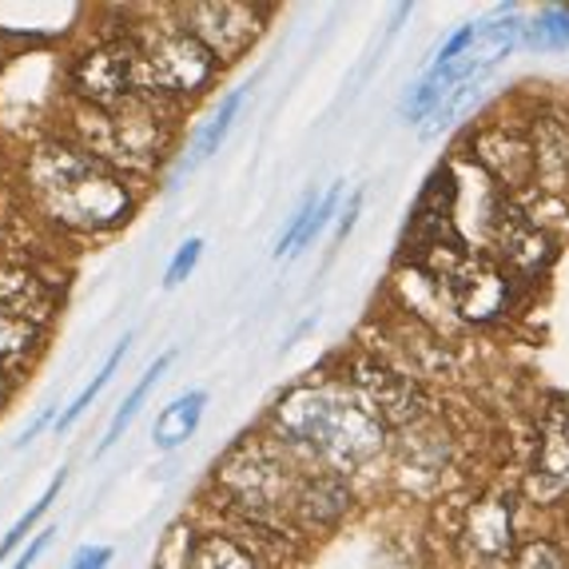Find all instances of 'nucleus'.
<instances>
[{
  "mask_svg": "<svg viewBox=\"0 0 569 569\" xmlns=\"http://www.w3.org/2000/svg\"><path fill=\"white\" fill-rule=\"evenodd\" d=\"M29 183L40 208L77 231L116 228L132 211L120 176L100 156L72 143H44L29 163Z\"/></svg>",
  "mask_w": 569,
  "mask_h": 569,
  "instance_id": "obj_1",
  "label": "nucleus"
},
{
  "mask_svg": "<svg viewBox=\"0 0 569 569\" xmlns=\"http://www.w3.org/2000/svg\"><path fill=\"white\" fill-rule=\"evenodd\" d=\"M276 430L283 442L327 462L351 466L379 455L387 427L347 387H299L276 407Z\"/></svg>",
  "mask_w": 569,
  "mask_h": 569,
  "instance_id": "obj_2",
  "label": "nucleus"
},
{
  "mask_svg": "<svg viewBox=\"0 0 569 569\" xmlns=\"http://www.w3.org/2000/svg\"><path fill=\"white\" fill-rule=\"evenodd\" d=\"M422 263L442 283V291L450 295V303L458 307L462 319L486 323L493 315H502L506 303H510V279H506L502 267L478 256V251H466L462 243L438 247Z\"/></svg>",
  "mask_w": 569,
  "mask_h": 569,
  "instance_id": "obj_3",
  "label": "nucleus"
},
{
  "mask_svg": "<svg viewBox=\"0 0 569 569\" xmlns=\"http://www.w3.org/2000/svg\"><path fill=\"white\" fill-rule=\"evenodd\" d=\"M88 140H92V156H100L104 163L112 160L136 171H148L152 163H160L168 132H163L156 96H140L132 104L108 108V112L96 108L92 123H88Z\"/></svg>",
  "mask_w": 569,
  "mask_h": 569,
  "instance_id": "obj_4",
  "label": "nucleus"
},
{
  "mask_svg": "<svg viewBox=\"0 0 569 569\" xmlns=\"http://www.w3.org/2000/svg\"><path fill=\"white\" fill-rule=\"evenodd\" d=\"M140 60L143 84L152 96L200 92L216 72V57L188 29H168L152 40H140Z\"/></svg>",
  "mask_w": 569,
  "mask_h": 569,
  "instance_id": "obj_5",
  "label": "nucleus"
},
{
  "mask_svg": "<svg viewBox=\"0 0 569 569\" xmlns=\"http://www.w3.org/2000/svg\"><path fill=\"white\" fill-rule=\"evenodd\" d=\"M77 88L84 100H92V108L108 112V108H123L140 100V96H152L143 84V60L140 44L136 40H116L88 52L77 64Z\"/></svg>",
  "mask_w": 569,
  "mask_h": 569,
  "instance_id": "obj_6",
  "label": "nucleus"
},
{
  "mask_svg": "<svg viewBox=\"0 0 569 569\" xmlns=\"http://www.w3.org/2000/svg\"><path fill=\"white\" fill-rule=\"evenodd\" d=\"M458 550L466 566L475 569H506L513 566V506L506 493H486L466 510Z\"/></svg>",
  "mask_w": 569,
  "mask_h": 569,
  "instance_id": "obj_7",
  "label": "nucleus"
},
{
  "mask_svg": "<svg viewBox=\"0 0 569 569\" xmlns=\"http://www.w3.org/2000/svg\"><path fill=\"white\" fill-rule=\"evenodd\" d=\"M180 17V29H188L216 60L239 57L259 37V12L251 4H231V0H208L203 4L200 0V4H183Z\"/></svg>",
  "mask_w": 569,
  "mask_h": 569,
  "instance_id": "obj_8",
  "label": "nucleus"
},
{
  "mask_svg": "<svg viewBox=\"0 0 569 569\" xmlns=\"http://www.w3.org/2000/svg\"><path fill=\"white\" fill-rule=\"evenodd\" d=\"M355 390L362 395L375 415H379L382 427H415L418 418L427 415V395L410 375L382 367L375 359H362L355 367Z\"/></svg>",
  "mask_w": 569,
  "mask_h": 569,
  "instance_id": "obj_9",
  "label": "nucleus"
},
{
  "mask_svg": "<svg viewBox=\"0 0 569 569\" xmlns=\"http://www.w3.org/2000/svg\"><path fill=\"white\" fill-rule=\"evenodd\" d=\"M223 482L236 493L239 502L251 506L256 513H263L267 506H283L295 502V493H287V475L276 458L267 455L263 447H247L223 466Z\"/></svg>",
  "mask_w": 569,
  "mask_h": 569,
  "instance_id": "obj_10",
  "label": "nucleus"
},
{
  "mask_svg": "<svg viewBox=\"0 0 569 569\" xmlns=\"http://www.w3.org/2000/svg\"><path fill=\"white\" fill-rule=\"evenodd\" d=\"M569 490V402L558 399L538 430V455H533V475H530V493L550 502L558 493Z\"/></svg>",
  "mask_w": 569,
  "mask_h": 569,
  "instance_id": "obj_11",
  "label": "nucleus"
},
{
  "mask_svg": "<svg viewBox=\"0 0 569 569\" xmlns=\"http://www.w3.org/2000/svg\"><path fill=\"white\" fill-rule=\"evenodd\" d=\"M478 156H482L486 168L506 183V188H518V183H530L538 176V148L530 140H522L518 132H486L478 140Z\"/></svg>",
  "mask_w": 569,
  "mask_h": 569,
  "instance_id": "obj_12",
  "label": "nucleus"
},
{
  "mask_svg": "<svg viewBox=\"0 0 569 569\" xmlns=\"http://www.w3.org/2000/svg\"><path fill=\"white\" fill-rule=\"evenodd\" d=\"M493 239H498V251L522 271H533L550 256V243L538 231V223H530L526 211H518L513 203H498V211H493Z\"/></svg>",
  "mask_w": 569,
  "mask_h": 569,
  "instance_id": "obj_13",
  "label": "nucleus"
},
{
  "mask_svg": "<svg viewBox=\"0 0 569 569\" xmlns=\"http://www.w3.org/2000/svg\"><path fill=\"white\" fill-rule=\"evenodd\" d=\"M203 407H208V390H191V395L176 399L171 407H163V415L156 418V430H152L156 447L176 450L180 442H188L196 435V427H200Z\"/></svg>",
  "mask_w": 569,
  "mask_h": 569,
  "instance_id": "obj_14",
  "label": "nucleus"
},
{
  "mask_svg": "<svg viewBox=\"0 0 569 569\" xmlns=\"http://www.w3.org/2000/svg\"><path fill=\"white\" fill-rule=\"evenodd\" d=\"M335 203H339V188H331L323 196V200H315V196H307L303 208L291 216V228L279 236V247H276V256H291V251H299V247L311 243L319 231H323V223L331 219Z\"/></svg>",
  "mask_w": 569,
  "mask_h": 569,
  "instance_id": "obj_15",
  "label": "nucleus"
},
{
  "mask_svg": "<svg viewBox=\"0 0 569 569\" xmlns=\"http://www.w3.org/2000/svg\"><path fill=\"white\" fill-rule=\"evenodd\" d=\"M239 104H243V88H239V92H231L228 100L219 104V112L211 116L208 123H203L200 136H196V143H191V156H188V163H183V168H200V163L208 160L211 152H219V143H223V136L231 132V120H236Z\"/></svg>",
  "mask_w": 569,
  "mask_h": 569,
  "instance_id": "obj_16",
  "label": "nucleus"
},
{
  "mask_svg": "<svg viewBox=\"0 0 569 569\" xmlns=\"http://www.w3.org/2000/svg\"><path fill=\"white\" fill-rule=\"evenodd\" d=\"M188 569H256V561L247 558L231 538L208 533V538H200L196 546H191Z\"/></svg>",
  "mask_w": 569,
  "mask_h": 569,
  "instance_id": "obj_17",
  "label": "nucleus"
},
{
  "mask_svg": "<svg viewBox=\"0 0 569 569\" xmlns=\"http://www.w3.org/2000/svg\"><path fill=\"white\" fill-rule=\"evenodd\" d=\"M171 367V355H160V359H156V367H148L143 370V379L136 382V390L132 395H128V399H123V407L116 410V418L112 422H108V435H104V442H100V455H104V450H112L116 442H120V435L123 430H128V422H132L136 418V410H140V402L148 399V395H152V387H156V379H160L163 370Z\"/></svg>",
  "mask_w": 569,
  "mask_h": 569,
  "instance_id": "obj_18",
  "label": "nucleus"
},
{
  "mask_svg": "<svg viewBox=\"0 0 569 569\" xmlns=\"http://www.w3.org/2000/svg\"><path fill=\"white\" fill-rule=\"evenodd\" d=\"M533 148H538V171L541 176H546L550 183L569 188V128H546Z\"/></svg>",
  "mask_w": 569,
  "mask_h": 569,
  "instance_id": "obj_19",
  "label": "nucleus"
},
{
  "mask_svg": "<svg viewBox=\"0 0 569 569\" xmlns=\"http://www.w3.org/2000/svg\"><path fill=\"white\" fill-rule=\"evenodd\" d=\"M123 351H128V339H123V342H120V347H116V351H112V355H108L104 370H100V375H96V379H92V382H88V387H84V390H80L77 399H72V407H68V410H64V415H60V418H57V430H60V435H64V430H72V427H77V422H80V415H84V410H88V407H92V399H96V395H100V390H104V387H108V382H112L116 367H120V362H123Z\"/></svg>",
  "mask_w": 569,
  "mask_h": 569,
  "instance_id": "obj_20",
  "label": "nucleus"
},
{
  "mask_svg": "<svg viewBox=\"0 0 569 569\" xmlns=\"http://www.w3.org/2000/svg\"><path fill=\"white\" fill-rule=\"evenodd\" d=\"M60 486H64V470H60V475H57V478H52V482H48L44 498H40V502H37V506H32V510H29V513H20V518H17V526H12V530H9V533H4V541H0V561L9 558V553H12V550H17L20 541L29 538V530H32V526H37V522H40V518H44V513H48V506L57 502V493H60Z\"/></svg>",
  "mask_w": 569,
  "mask_h": 569,
  "instance_id": "obj_21",
  "label": "nucleus"
},
{
  "mask_svg": "<svg viewBox=\"0 0 569 569\" xmlns=\"http://www.w3.org/2000/svg\"><path fill=\"white\" fill-rule=\"evenodd\" d=\"M530 44L533 48H566L569 44V9H561V4L541 9V17L533 20V29H530Z\"/></svg>",
  "mask_w": 569,
  "mask_h": 569,
  "instance_id": "obj_22",
  "label": "nucleus"
},
{
  "mask_svg": "<svg viewBox=\"0 0 569 569\" xmlns=\"http://www.w3.org/2000/svg\"><path fill=\"white\" fill-rule=\"evenodd\" d=\"M32 319H20V315L0 311V359H9V355H20L24 347H32Z\"/></svg>",
  "mask_w": 569,
  "mask_h": 569,
  "instance_id": "obj_23",
  "label": "nucleus"
},
{
  "mask_svg": "<svg viewBox=\"0 0 569 569\" xmlns=\"http://www.w3.org/2000/svg\"><path fill=\"white\" fill-rule=\"evenodd\" d=\"M513 569H569V566H566V558H561L558 546H550V541H530V546L518 550Z\"/></svg>",
  "mask_w": 569,
  "mask_h": 569,
  "instance_id": "obj_24",
  "label": "nucleus"
},
{
  "mask_svg": "<svg viewBox=\"0 0 569 569\" xmlns=\"http://www.w3.org/2000/svg\"><path fill=\"white\" fill-rule=\"evenodd\" d=\"M200 251H203V239H188V243L176 251V259L168 263V276H163V283L168 287H180L183 279L196 271V263H200Z\"/></svg>",
  "mask_w": 569,
  "mask_h": 569,
  "instance_id": "obj_25",
  "label": "nucleus"
},
{
  "mask_svg": "<svg viewBox=\"0 0 569 569\" xmlns=\"http://www.w3.org/2000/svg\"><path fill=\"white\" fill-rule=\"evenodd\" d=\"M108 561H112V546H84L68 569H108Z\"/></svg>",
  "mask_w": 569,
  "mask_h": 569,
  "instance_id": "obj_26",
  "label": "nucleus"
},
{
  "mask_svg": "<svg viewBox=\"0 0 569 569\" xmlns=\"http://www.w3.org/2000/svg\"><path fill=\"white\" fill-rule=\"evenodd\" d=\"M52 533L57 530H44V533H37V538H32V546L24 553H20L17 558V569H32V561L40 558V553H44V546H48V538H52Z\"/></svg>",
  "mask_w": 569,
  "mask_h": 569,
  "instance_id": "obj_27",
  "label": "nucleus"
},
{
  "mask_svg": "<svg viewBox=\"0 0 569 569\" xmlns=\"http://www.w3.org/2000/svg\"><path fill=\"white\" fill-rule=\"evenodd\" d=\"M0 399H4V379H0Z\"/></svg>",
  "mask_w": 569,
  "mask_h": 569,
  "instance_id": "obj_28",
  "label": "nucleus"
}]
</instances>
